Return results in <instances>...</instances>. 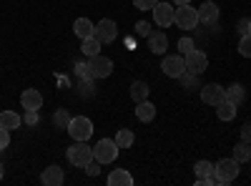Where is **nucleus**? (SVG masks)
I'll use <instances>...</instances> for the list:
<instances>
[{
  "mask_svg": "<svg viewBox=\"0 0 251 186\" xmlns=\"http://www.w3.org/2000/svg\"><path fill=\"white\" fill-rule=\"evenodd\" d=\"M156 3H158V0H133V8H138V10H153Z\"/></svg>",
  "mask_w": 251,
  "mask_h": 186,
  "instance_id": "nucleus-32",
  "label": "nucleus"
},
{
  "mask_svg": "<svg viewBox=\"0 0 251 186\" xmlns=\"http://www.w3.org/2000/svg\"><path fill=\"white\" fill-rule=\"evenodd\" d=\"M133 28H136V35H138V38H149V33H151V26L146 23V20H138Z\"/></svg>",
  "mask_w": 251,
  "mask_h": 186,
  "instance_id": "nucleus-31",
  "label": "nucleus"
},
{
  "mask_svg": "<svg viewBox=\"0 0 251 186\" xmlns=\"http://www.w3.org/2000/svg\"><path fill=\"white\" fill-rule=\"evenodd\" d=\"M133 141H136V136H133L131 129H118V133H116L118 149H131V146H133Z\"/></svg>",
  "mask_w": 251,
  "mask_h": 186,
  "instance_id": "nucleus-24",
  "label": "nucleus"
},
{
  "mask_svg": "<svg viewBox=\"0 0 251 186\" xmlns=\"http://www.w3.org/2000/svg\"><path fill=\"white\" fill-rule=\"evenodd\" d=\"M161 71L169 76V78H178V76L186 71V60H183V55H163V60H161Z\"/></svg>",
  "mask_w": 251,
  "mask_h": 186,
  "instance_id": "nucleus-10",
  "label": "nucleus"
},
{
  "mask_svg": "<svg viewBox=\"0 0 251 186\" xmlns=\"http://www.w3.org/2000/svg\"><path fill=\"white\" fill-rule=\"evenodd\" d=\"M23 121H25V126H38V111H25Z\"/></svg>",
  "mask_w": 251,
  "mask_h": 186,
  "instance_id": "nucleus-35",
  "label": "nucleus"
},
{
  "mask_svg": "<svg viewBox=\"0 0 251 186\" xmlns=\"http://www.w3.org/2000/svg\"><path fill=\"white\" fill-rule=\"evenodd\" d=\"M68 161L78 169H86V163L93 161V146H88V141H75L68 146Z\"/></svg>",
  "mask_w": 251,
  "mask_h": 186,
  "instance_id": "nucleus-3",
  "label": "nucleus"
},
{
  "mask_svg": "<svg viewBox=\"0 0 251 186\" xmlns=\"http://www.w3.org/2000/svg\"><path fill=\"white\" fill-rule=\"evenodd\" d=\"M20 123H23V116L15 113V111H3V113H0V126L8 129V131L20 129Z\"/></svg>",
  "mask_w": 251,
  "mask_h": 186,
  "instance_id": "nucleus-20",
  "label": "nucleus"
},
{
  "mask_svg": "<svg viewBox=\"0 0 251 186\" xmlns=\"http://www.w3.org/2000/svg\"><path fill=\"white\" fill-rule=\"evenodd\" d=\"M118 143H116V138H100L96 146H93V159L98 161V163H113L116 159H118Z\"/></svg>",
  "mask_w": 251,
  "mask_h": 186,
  "instance_id": "nucleus-2",
  "label": "nucleus"
},
{
  "mask_svg": "<svg viewBox=\"0 0 251 186\" xmlns=\"http://www.w3.org/2000/svg\"><path fill=\"white\" fill-rule=\"evenodd\" d=\"M226 98V88L219 83H206L201 86V101L208 103V106H219V103Z\"/></svg>",
  "mask_w": 251,
  "mask_h": 186,
  "instance_id": "nucleus-11",
  "label": "nucleus"
},
{
  "mask_svg": "<svg viewBox=\"0 0 251 186\" xmlns=\"http://www.w3.org/2000/svg\"><path fill=\"white\" fill-rule=\"evenodd\" d=\"M93 30H96V23H93V20H88V18H78L75 23H73V33H75L80 40H83V38H91Z\"/></svg>",
  "mask_w": 251,
  "mask_h": 186,
  "instance_id": "nucleus-18",
  "label": "nucleus"
},
{
  "mask_svg": "<svg viewBox=\"0 0 251 186\" xmlns=\"http://www.w3.org/2000/svg\"><path fill=\"white\" fill-rule=\"evenodd\" d=\"M136 118L138 121H143V123H149V121H153L156 118V106L146 98V101H141V103H136Z\"/></svg>",
  "mask_w": 251,
  "mask_h": 186,
  "instance_id": "nucleus-16",
  "label": "nucleus"
},
{
  "mask_svg": "<svg viewBox=\"0 0 251 186\" xmlns=\"http://www.w3.org/2000/svg\"><path fill=\"white\" fill-rule=\"evenodd\" d=\"M246 23H249V20H241V23H239V33H241V35L249 33V30H246Z\"/></svg>",
  "mask_w": 251,
  "mask_h": 186,
  "instance_id": "nucleus-40",
  "label": "nucleus"
},
{
  "mask_svg": "<svg viewBox=\"0 0 251 186\" xmlns=\"http://www.w3.org/2000/svg\"><path fill=\"white\" fill-rule=\"evenodd\" d=\"M68 136L73 141H88L93 136V121L86 116H73L68 123Z\"/></svg>",
  "mask_w": 251,
  "mask_h": 186,
  "instance_id": "nucleus-5",
  "label": "nucleus"
},
{
  "mask_svg": "<svg viewBox=\"0 0 251 186\" xmlns=\"http://www.w3.org/2000/svg\"><path fill=\"white\" fill-rule=\"evenodd\" d=\"M93 35L100 40L103 46L113 43V40L118 38V26H116V20H111V18H103V20H98V23H96V30H93Z\"/></svg>",
  "mask_w": 251,
  "mask_h": 186,
  "instance_id": "nucleus-7",
  "label": "nucleus"
},
{
  "mask_svg": "<svg viewBox=\"0 0 251 186\" xmlns=\"http://www.w3.org/2000/svg\"><path fill=\"white\" fill-rule=\"evenodd\" d=\"M100 166H103V163H98V161L93 159V161L86 163V174H88V176H98V174H100Z\"/></svg>",
  "mask_w": 251,
  "mask_h": 186,
  "instance_id": "nucleus-34",
  "label": "nucleus"
},
{
  "mask_svg": "<svg viewBox=\"0 0 251 186\" xmlns=\"http://www.w3.org/2000/svg\"><path fill=\"white\" fill-rule=\"evenodd\" d=\"M236 103H231L228 98H224L219 106H216V116H219V121H234L236 118Z\"/></svg>",
  "mask_w": 251,
  "mask_h": 186,
  "instance_id": "nucleus-19",
  "label": "nucleus"
},
{
  "mask_svg": "<svg viewBox=\"0 0 251 186\" xmlns=\"http://www.w3.org/2000/svg\"><path fill=\"white\" fill-rule=\"evenodd\" d=\"M174 18H176V5L174 3H156V8H153V20H156V26L158 28H169V26H174Z\"/></svg>",
  "mask_w": 251,
  "mask_h": 186,
  "instance_id": "nucleus-8",
  "label": "nucleus"
},
{
  "mask_svg": "<svg viewBox=\"0 0 251 186\" xmlns=\"http://www.w3.org/2000/svg\"><path fill=\"white\" fill-rule=\"evenodd\" d=\"M178 80H181V86H183L186 91H196V88H201V83H199V76H196V73H188V71H183V73L178 76Z\"/></svg>",
  "mask_w": 251,
  "mask_h": 186,
  "instance_id": "nucleus-26",
  "label": "nucleus"
},
{
  "mask_svg": "<svg viewBox=\"0 0 251 186\" xmlns=\"http://www.w3.org/2000/svg\"><path fill=\"white\" fill-rule=\"evenodd\" d=\"M194 48H196V43H194L191 38H186V35H183V38L178 40V51H181V55H186L188 51H194Z\"/></svg>",
  "mask_w": 251,
  "mask_h": 186,
  "instance_id": "nucleus-30",
  "label": "nucleus"
},
{
  "mask_svg": "<svg viewBox=\"0 0 251 186\" xmlns=\"http://www.w3.org/2000/svg\"><path fill=\"white\" fill-rule=\"evenodd\" d=\"M88 73H91V78H108L113 73V60L100 53L88 58Z\"/></svg>",
  "mask_w": 251,
  "mask_h": 186,
  "instance_id": "nucleus-6",
  "label": "nucleus"
},
{
  "mask_svg": "<svg viewBox=\"0 0 251 186\" xmlns=\"http://www.w3.org/2000/svg\"><path fill=\"white\" fill-rule=\"evenodd\" d=\"M171 3H174V5H188L191 0H171Z\"/></svg>",
  "mask_w": 251,
  "mask_h": 186,
  "instance_id": "nucleus-41",
  "label": "nucleus"
},
{
  "mask_svg": "<svg viewBox=\"0 0 251 186\" xmlns=\"http://www.w3.org/2000/svg\"><path fill=\"white\" fill-rule=\"evenodd\" d=\"M241 163L231 156V159H221V161H216L214 163V176H216V184H221V186H226V184H231V181H236V176H239V169Z\"/></svg>",
  "mask_w": 251,
  "mask_h": 186,
  "instance_id": "nucleus-1",
  "label": "nucleus"
},
{
  "mask_svg": "<svg viewBox=\"0 0 251 186\" xmlns=\"http://www.w3.org/2000/svg\"><path fill=\"white\" fill-rule=\"evenodd\" d=\"M246 30H249V33H251V20H249V23H246Z\"/></svg>",
  "mask_w": 251,
  "mask_h": 186,
  "instance_id": "nucleus-43",
  "label": "nucleus"
},
{
  "mask_svg": "<svg viewBox=\"0 0 251 186\" xmlns=\"http://www.w3.org/2000/svg\"><path fill=\"white\" fill-rule=\"evenodd\" d=\"M174 26L181 30H194L199 26V8L188 5H176V18H174Z\"/></svg>",
  "mask_w": 251,
  "mask_h": 186,
  "instance_id": "nucleus-4",
  "label": "nucleus"
},
{
  "mask_svg": "<svg viewBox=\"0 0 251 186\" xmlns=\"http://www.w3.org/2000/svg\"><path fill=\"white\" fill-rule=\"evenodd\" d=\"M100 48H103V43L96 38V35H91V38H83V43H80V51H83V55L86 58H93V55H98L100 53Z\"/></svg>",
  "mask_w": 251,
  "mask_h": 186,
  "instance_id": "nucleus-21",
  "label": "nucleus"
},
{
  "mask_svg": "<svg viewBox=\"0 0 251 186\" xmlns=\"http://www.w3.org/2000/svg\"><path fill=\"white\" fill-rule=\"evenodd\" d=\"M194 171H196V176H214V163L201 159V161L194 163Z\"/></svg>",
  "mask_w": 251,
  "mask_h": 186,
  "instance_id": "nucleus-28",
  "label": "nucleus"
},
{
  "mask_svg": "<svg viewBox=\"0 0 251 186\" xmlns=\"http://www.w3.org/2000/svg\"><path fill=\"white\" fill-rule=\"evenodd\" d=\"M71 118H73V116H71L66 108H58V111L53 113V123H55V129H68Z\"/></svg>",
  "mask_w": 251,
  "mask_h": 186,
  "instance_id": "nucleus-27",
  "label": "nucleus"
},
{
  "mask_svg": "<svg viewBox=\"0 0 251 186\" xmlns=\"http://www.w3.org/2000/svg\"><path fill=\"white\" fill-rule=\"evenodd\" d=\"M149 93H151V88H149V83H146V80H133V83H131V98H133L136 103L146 101V98H149Z\"/></svg>",
  "mask_w": 251,
  "mask_h": 186,
  "instance_id": "nucleus-22",
  "label": "nucleus"
},
{
  "mask_svg": "<svg viewBox=\"0 0 251 186\" xmlns=\"http://www.w3.org/2000/svg\"><path fill=\"white\" fill-rule=\"evenodd\" d=\"M226 98L231 101V103H236V106H241V103L246 101V88L241 83H231V86L226 88Z\"/></svg>",
  "mask_w": 251,
  "mask_h": 186,
  "instance_id": "nucleus-23",
  "label": "nucleus"
},
{
  "mask_svg": "<svg viewBox=\"0 0 251 186\" xmlns=\"http://www.w3.org/2000/svg\"><path fill=\"white\" fill-rule=\"evenodd\" d=\"M75 76H78V78H91L88 63H75Z\"/></svg>",
  "mask_w": 251,
  "mask_h": 186,
  "instance_id": "nucleus-36",
  "label": "nucleus"
},
{
  "mask_svg": "<svg viewBox=\"0 0 251 186\" xmlns=\"http://www.w3.org/2000/svg\"><path fill=\"white\" fill-rule=\"evenodd\" d=\"M20 106H23L25 111H40L43 108V93H40L38 88H25L23 93H20Z\"/></svg>",
  "mask_w": 251,
  "mask_h": 186,
  "instance_id": "nucleus-12",
  "label": "nucleus"
},
{
  "mask_svg": "<svg viewBox=\"0 0 251 186\" xmlns=\"http://www.w3.org/2000/svg\"><path fill=\"white\" fill-rule=\"evenodd\" d=\"M239 53H241L244 58H251V33L241 35V40H239Z\"/></svg>",
  "mask_w": 251,
  "mask_h": 186,
  "instance_id": "nucleus-29",
  "label": "nucleus"
},
{
  "mask_svg": "<svg viewBox=\"0 0 251 186\" xmlns=\"http://www.w3.org/2000/svg\"><path fill=\"white\" fill-rule=\"evenodd\" d=\"M183 60H186V71H188V73L201 76V73L208 68V55H206L203 51H199V48L188 51V53L183 55Z\"/></svg>",
  "mask_w": 251,
  "mask_h": 186,
  "instance_id": "nucleus-9",
  "label": "nucleus"
},
{
  "mask_svg": "<svg viewBox=\"0 0 251 186\" xmlns=\"http://www.w3.org/2000/svg\"><path fill=\"white\" fill-rule=\"evenodd\" d=\"M216 184V176H196V186H211Z\"/></svg>",
  "mask_w": 251,
  "mask_h": 186,
  "instance_id": "nucleus-39",
  "label": "nucleus"
},
{
  "mask_svg": "<svg viewBox=\"0 0 251 186\" xmlns=\"http://www.w3.org/2000/svg\"><path fill=\"white\" fill-rule=\"evenodd\" d=\"M149 48L156 55H166V48H169V35L163 30H151L149 33Z\"/></svg>",
  "mask_w": 251,
  "mask_h": 186,
  "instance_id": "nucleus-13",
  "label": "nucleus"
},
{
  "mask_svg": "<svg viewBox=\"0 0 251 186\" xmlns=\"http://www.w3.org/2000/svg\"><path fill=\"white\" fill-rule=\"evenodd\" d=\"M219 20V5L214 0H203L199 5V23H216Z\"/></svg>",
  "mask_w": 251,
  "mask_h": 186,
  "instance_id": "nucleus-14",
  "label": "nucleus"
},
{
  "mask_svg": "<svg viewBox=\"0 0 251 186\" xmlns=\"http://www.w3.org/2000/svg\"><path fill=\"white\" fill-rule=\"evenodd\" d=\"M241 141L251 143V121H246L244 126H241Z\"/></svg>",
  "mask_w": 251,
  "mask_h": 186,
  "instance_id": "nucleus-37",
  "label": "nucleus"
},
{
  "mask_svg": "<svg viewBox=\"0 0 251 186\" xmlns=\"http://www.w3.org/2000/svg\"><path fill=\"white\" fill-rule=\"evenodd\" d=\"M40 181H43L46 186H60L63 181H66V174H63V169L60 166H48V169H43V174H40Z\"/></svg>",
  "mask_w": 251,
  "mask_h": 186,
  "instance_id": "nucleus-15",
  "label": "nucleus"
},
{
  "mask_svg": "<svg viewBox=\"0 0 251 186\" xmlns=\"http://www.w3.org/2000/svg\"><path fill=\"white\" fill-rule=\"evenodd\" d=\"M234 159H236L239 163H246V161H251V143H246V141H239L236 146H234Z\"/></svg>",
  "mask_w": 251,
  "mask_h": 186,
  "instance_id": "nucleus-25",
  "label": "nucleus"
},
{
  "mask_svg": "<svg viewBox=\"0 0 251 186\" xmlns=\"http://www.w3.org/2000/svg\"><path fill=\"white\" fill-rule=\"evenodd\" d=\"M106 181H108V186H133V176L126 169H113Z\"/></svg>",
  "mask_w": 251,
  "mask_h": 186,
  "instance_id": "nucleus-17",
  "label": "nucleus"
},
{
  "mask_svg": "<svg viewBox=\"0 0 251 186\" xmlns=\"http://www.w3.org/2000/svg\"><path fill=\"white\" fill-rule=\"evenodd\" d=\"M3 174H5V166H3V163H0V181H3Z\"/></svg>",
  "mask_w": 251,
  "mask_h": 186,
  "instance_id": "nucleus-42",
  "label": "nucleus"
},
{
  "mask_svg": "<svg viewBox=\"0 0 251 186\" xmlns=\"http://www.w3.org/2000/svg\"><path fill=\"white\" fill-rule=\"evenodd\" d=\"M10 146V131L0 126V151H5Z\"/></svg>",
  "mask_w": 251,
  "mask_h": 186,
  "instance_id": "nucleus-33",
  "label": "nucleus"
},
{
  "mask_svg": "<svg viewBox=\"0 0 251 186\" xmlns=\"http://www.w3.org/2000/svg\"><path fill=\"white\" fill-rule=\"evenodd\" d=\"M80 93H86V96H93V83L86 78H80Z\"/></svg>",
  "mask_w": 251,
  "mask_h": 186,
  "instance_id": "nucleus-38",
  "label": "nucleus"
}]
</instances>
